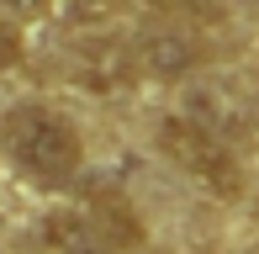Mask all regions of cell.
<instances>
[{
  "mask_svg": "<svg viewBox=\"0 0 259 254\" xmlns=\"http://www.w3.org/2000/svg\"><path fill=\"white\" fill-rule=\"evenodd\" d=\"M16 59H21V32L11 27L6 16H0V69H11Z\"/></svg>",
  "mask_w": 259,
  "mask_h": 254,
  "instance_id": "cell-9",
  "label": "cell"
},
{
  "mask_svg": "<svg viewBox=\"0 0 259 254\" xmlns=\"http://www.w3.org/2000/svg\"><path fill=\"white\" fill-rule=\"evenodd\" d=\"M90 223L101 228V238H106L111 249H133V244H143V228H138L133 206H127V201H116V196H106V201L90 206Z\"/></svg>",
  "mask_w": 259,
  "mask_h": 254,
  "instance_id": "cell-7",
  "label": "cell"
},
{
  "mask_svg": "<svg viewBox=\"0 0 259 254\" xmlns=\"http://www.w3.org/2000/svg\"><path fill=\"white\" fill-rule=\"evenodd\" d=\"M180 117H191L196 127H206L211 138H238V133H249L254 111H249V101H243L238 90H228V85H191Z\"/></svg>",
  "mask_w": 259,
  "mask_h": 254,
  "instance_id": "cell-3",
  "label": "cell"
},
{
  "mask_svg": "<svg viewBox=\"0 0 259 254\" xmlns=\"http://www.w3.org/2000/svg\"><path fill=\"white\" fill-rule=\"evenodd\" d=\"M58 11V21H69V27H96L116 11V0H48Z\"/></svg>",
  "mask_w": 259,
  "mask_h": 254,
  "instance_id": "cell-8",
  "label": "cell"
},
{
  "mask_svg": "<svg viewBox=\"0 0 259 254\" xmlns=\"http://www.w3.org/2000/svg\"><path fill=\"white\" fill-rule=\"evenodd\" d=\"M74 74H79V85H85L90 96H116V90H127L138 79V53H133V43L101 37V43H90V48L79 53Z\"/></svg>",
  "mask_w": 259,
  "mask_h": 254,
  "instance_id": "cell-4",
  "label": "cell"
},
{
  "mask_svg": "<svg viewBox=\"0 0 259 254\" xmlns=\"http://www.w3.org/2000/svg\"><path fill=\"white\" fill-rule=\"evenodd\" d=\"M148 6H164V11H185V6H196V0H148Z\"/></svg>",
  "mask_w": 259,
  "mask_h": 254,
  "instance_id": "cell-11",
  "label": "cell"
},
{
  "mask_svg": "<svg viewBox=\"0 0 259 254\" xmlns=\"http://www.w3.org/2000/svg\"><path fill=\"white\" fill-rule=\"evenodd\" d=\"M138 53V69L143 74H159V79H185L196 64H201V43L180 27H159V32H143L133 43Z\"/></svg>",
  "mask_w": 259,
  "mask_h": 254,
  "instance_id": "cell-5",
  "label": "cell"
},
{
  "mask_svg": "<svg viewBox=\"0 0 259 254\" xmlns=\"http://www.w3.org/2000/svg\"><path fill=\"white\" fill-rule=\"evenodd\" d=\"M159 148L169 154L175 170H185L191 180H201L211 196H238L243 191V170H238V159H233L228 138H211L206 127H196L191 117H164Z\"/></svg>",
  "mask_w": 259,
  "mask_h": 254,
  "instance_id": "cell-2",
  "label": "cell"
},
{
  "mask_svg": "<svg viewBox=\"0 0 259 254\" xmlns=\"http://www.w3.org/2000/svg\"><path fill=\"white\" fill-rule=\"evenodd\" d=\"M0 11H11V16H37V11H48V0H0Z\"/></svg>",
  "mask_w": 259,
  "mask_h": 254,
  "instance_id": "cell-10",
  "label": "cell"
},
{
  "mask_svg": "<svg viewBox=\"0 0 259 254\" xmlns=\"http://www.w3.org/2000/svg\"><path fill=\"white\" fill-rule=\"evenodd\" d=\"M6 148L32 180H69L79 170V133L48 106H16L6 117Z\"/></svg>",
  "mask_w": 259,
  "mask_h": 254,
  "instance_id": "cell-1",
  "label": "cell"
},
{
  "mask_svg": "<svg viewBox=\"0 0 259 254\" xmlns=\"http://www.w3.org/2000/svg\"><path fill=\"white\" fill-rule=\"evenodd\" d=\"M42 238H48L53 254H111V244L101 238V228L90 223V212H74V206H64V212H48V223H42Z\"/></svg>",
  "mask_w": 259,
  "mask_h": 254,
  "instance_id": "cell-6",
  "label": "cell"
}]
</instances>
